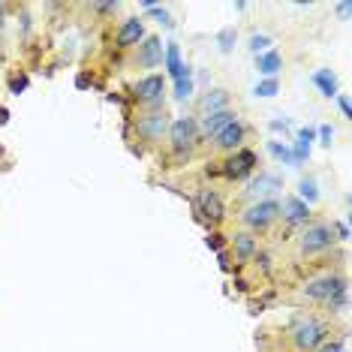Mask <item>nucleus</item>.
I'll return each instance as SVG.
<instances>
[{
  "mask_svg": "<svg viewBox=\"0 0 352 352\" xmlns=\"http://www.w3.org/2000/svg\"><path fill=\"white\" fill-rule=\"evenodd\" d=\"M271 45H274V40H271L268 34H253V36L247 40V49L253 51V55H265V51L271 49Z\"/></svg>",
  "mask_w": 352,
  "mask_h": 352,
  "instance_id": "obj_26",
  "label": "nucleus"
},
{
  "mask_svg": "<svg viewBox=\"0 0 352 352\" xmlns=\"http://www.w3.org/2000/svg\"><path fill=\"white\" fill-rule=\"evenodd\" d=\"M334 99H338V109H340V114H343V118H352V109H349V97H347V94H338Z\"/></svg>",
  "mask_w": 352,
  "mask_h": 352,
  "instance_id": "obj_33",
  "label": "nucleus"
},
{
  "mask_svg": "<svg viewBox=\"0 0 352 352\" xmlns=\"http://www.w3.org/2000/svg\"><path fill=\"white\" fill-rule=\"evenodd\" d=\"M283 190V178L277 172H259L253 175V181L247 184V196L253 202H265V199H274Z\"/></svg>",
  "mask_w": 352,
  "mask_h": 352,
  "instance_id": "obj_10",
  "label": "nucleus"
},
{
  "mask_svg": "<svg viewBox=\"0 0 352 352\" xmlns=\"http://www.w3.org/2000/svg\"><path fill=\"white\" fill-rule=\"evenodd\" d=\"M136 64L142 70H154V66L163 64V40L160 36H144V40L136 45Z\"/></svg>",
  "mask_w": 352,
  "mask_h": 352,
  "instance_id": "obj_13",
  "label": "nucleus"
},
{
  "mask_svg": "<svg viewBox=\"0 0 352 352\" xmlns=\"http://www.w3.org/2000/svg\"><path fill=\"white\" fill-rule=\"evenodd\" d=\"M280 90V79H262L253 85V97H274Z\"/></svg>",
  "mask_w": 352,
  "mask_h": 352,
  "instance_id": "obj_27",
  "label": "nucleus"
},
{
  "mask_svg": "<svg viewBox=\"0 0 352 352\" xmlns=\"http://www.w3.org/2000/svg\"><path fill=\"white\" fill-rule=\"evenodd\" d=\"M232 121H238V114L232 109H223V112H211V114H202V121H199V139L205 142H214L223 129L232 124Z\"/></svg>",
  "mask_w": 352,
  "mask_h": 352,
  "instance_id": "obj_11",
  "label": "nucleus"
},
{
  "mask_svg": "<svg viewBox=\"0 0 352 352\" xmlns=\"http://www.w3.org/2000/svg\"><path fill=\"white\" fill-rule=\"evenodd\" d=\"M166 139H169L172 151L178 157H190V154H193V148L199 144V121L187 118V114H184V118H175Z\"/></svg>",
  "mask_w": 352,
  "mask_h": 352,
  "instance_id": "obj_6",
  "label": "nucleus"
},
{
  "mask_svg": "<svg viewBox=\"0 0 352 352\" xmlns=\"http://www.w3.org/2000/svg\"><path fill=\"white\" fill-rule=\"evenodd\" d=\"M27 85H30V75L27 73H12L10 75V94H15V97L25 94Z\"/></svg>",
  "mask_w": 352,
  "mask_h": 352,
  "instance_id": "obj_28",
  "label": "nucleus"
},
{
  "mask_svg": "<svg viewBox=\"0 0 352 352\" xmlns=\"http://www.w3.org/2000/svg\"><path fill=\"white\" fill-rule=\"evenodd\" d=\"M334 232H338V241H347V238H349V226L343 223V220H338V223H334Z\"/></svg>",
  "mask_w": 352,
  "mask_h": 352,
  "instance_id": "obj_35",
  "label": "nucleus"
},
{
  "mask_svg": "<svg viewBox=\"0 0 352 352\" xmlns=\"http://www.w3.org/2000/svg\"><path fill=\"white\" fill-rule=\"evenodd\" d=\"M331 338V328L316 316H295L289 325V343L295 347V352H316L323 343Z\"/></svg>",
  "mask_w": 352,
  "mask_h": 352,
  "instance_id": "obj_2",
  "label": "nucleus"
},
{
  "mask_svg": "<svg viewBox=\"0 0 352 352\" xmlns=\"http://www.w3.org/2000/svg\"><path fill=\"white\" fill-rule=\"evenodd\" d=\"M280 220V202L277 199H265V202H253V205H247L241 214V223L247 232H268L274 223Z\"/></svg>",
  "mask_w": 352,
  "mask_h": 352,
  "instance_id": "obj_4",
  "label": "nucleus"
},
{
  "mask_svg": "<svg viewBox=\"0 0 352 352\" xmlns=\"http://www.w3.org/2000/svg\"><path fill=\"white\" fill-rule=\"evenodd\" d=\"M154 18H157V25L160 27H166V30H172L175 27V21H172V15H169V10H166V6H154Z\"/></svg>",
  "mask_w": 352,
  "mask_h": 352,
  "instance_id": "obj_30",
  "label": "nucleus"
},
{
  "mask_svg": "<svg viewBox=\"0 0 352 352\" xmlns=\"http://www.w3.org/2000/svg\"><path fill=\"white\" fill-rule=\"evenodd\" d=\"M256 166H259V157H256V151H250V148H238L235 154H229L223 163H220V175H223L226 181H247V178H253L256 175Z\"/></svg>",
  "mask_w": 352,
  "mask_h": 352,
  "instance_id": "obj_7",
  "label": "nucleus"
},
{
  "mask_svg": "<svg viewBox=\"0 0 352 352\" xmlns=\"http://www.w3.org/2000/svg\"><path fill=\"white\" fill-rule=\"evenodd\" d=\"M271 129H274V133H286V129H289V121L274 118V121H271Z\"/></svg>",
  "mask_w": 352,
  "mask_h": 352,
  "instance_id": "obj_37",
  "label": "nucleus"
},
{
  "mask_svg": "<svg viewBox=\"0 0 352 352\" xmlns=\"http://www.w3.org/2000/svg\"><path fill=\"white\" fill-rule=\"evenodd\" d=\"M235 40H238V30H235V27H223L217 34V49L223 51V55H229V51L235 49Z\"/></svg>",
  "mask_w": 352,
  "mask_h": 352,
  "instance_id": "obj_25",
  "label": "nucleus"
},
{
  "mask_svg": "<svg viewBox=\"0 0 352 352\" xmlns=\"http://www.w3.org/2000/svg\"><path fill=\"white\" fill-rule=\"evenodd\" d=\"M144 21L139 15H133V18H124L118 27V34H114V42H118V49H136L142 40H144Z\"/></svg>",
  "mask_w": 352,
  "mask_h": 352,
  "instance_id": "obj_14",
  "label": "nucleus"
},
{
  "mask_svg": "<svg viewBox=\"0 0 352 352\" xmlns=\"http://www.w3.org/2000/svg\"><path fill=\"white\" fill-rule=\"evenodd\" d=\"M334 244H338V232H334V223H325V220L307 223L301 229V235H298V250H301L304 256L325 253V250H331Z\"/></svg>",
  "mask_w": 352,
  "mask_h": 352,
  "instance_id": "obj_3",
  "label": "nucleus"
},
{
  "mask_svg": "<svg viewBox=\"0 0 352 352\" xmlns=\"http://www.w3.org/2000/svg\"><path fill=\"white\" fill-rule=\"evenodd\" d=\"M199 109H202V114L229 109V90L226 88H208L202 94V99H199Z\"/></svg>",
  "mask_w": 352,
  "mask_h": 352,
  "instance_id": "obj_17",
  "label": "nucleus"
},
{
  "mask_svg": "<svg viewBox=\"0 0 352 352\" xmlns=\"http://www.w3.org/2000/svg\"><path fill=\"white\" fill-rule=\"evenodd\" d=\"M229 247H232L238 262H250V259H256V253H259V238L244 229V232H235L232 238H229Z\"/></svg>",
  "mask_w": 352,
  "mask_h": 352,
  "instance_id": "obj_15",
  "label": "nucleus"
},
{
  "mask_svg": "<svg viewBox=\"0 0 352 352\" xmlns=\"http://www.w3.org/2000/svg\"><path fill=\"white\" fill-rule=\"evenodd\" d=\"M90 81H94V79H90V75H88V73H79V75H75V88H79V90H85V88H90Z\"/></svg>",
  "mask_w": 352,
  "mask_h": 352,
  "instance_id": "obj_36",
  "label": "nucleus"
},
{
  "mask_svg": "<svg viewBox=\"0 0 352 352\" xmlns=\"http://www.w3.org/2000/svg\"><path fill=\"white\" fill-rule=\"evenodd\" d=\"M244 136H247V127L241 124V121H232L223 133L214 139V144H217V151H226V154H235L238 148H244Z\"/></svg>",
  "mask_w": 352,
  "mask_h": 352,
  "instance_id": "obj_16",
  "label": "nucleus"
},
{
  "mask_svg": "<svg viewBox=\"0 0 352 352\" xmlns=\"http://www.w3.org/2000/svg\"><path fill=\"white\" fill-rule=\"evenodd\" d=\"M280 220L292 229H304L310 223V205H304L298 196H286L280 202Z\"/></svg>",
  "mask_w": 352,
  "mask_h": 352,
  "instance_id": "obj_12",
  "label": "nucleus"
},
{
  "mask_svg": "<svg viewBox=\"0 0 352 352\" xmlns=\"http://www.w3.org/2000/svg\"><path fill=\"white\" fill-rule=\"evenodd\" d=\"M163 97H166V75L151 73L139 79L133 85V99L139 105H148V109H163Z\"/></svg>",
  "mask_w": 352,
  "mask_h": 352,
  "instance_id": "obj_8",
  "label": "nucleus"
},
{
  "mask_svg": "<svg viewBox=\"0 0 352 352\" xmlns=\"http://www.w3.org/2000/svg\"><path fill=\"white\" fill-rule=\"evenodd\" d=\"M298 199H301L304 205H316L319 202V184H316V178H301V181H298Z\"/></svg>",
  "mask_w": 352,
  "mask_h": 352,
  "instance_id": "obj_23",
  "label": "nucleus"
},
{
  "mask_svg": "<svg viewBox=\"0 0 352 352\" xmlns=\"http://www.w3.org/2000/svg\"><path fill=\"white\" fill-rule=\"evenodd\" d=\"M343 347H347V343L343 340H325L323 347H319L316 352H343Z\"/></svg>",
  "mask_w": 352,
  "mask_h": 352,
  "instance_id": "obj_34",
  "label": "nucleus"
},
{
  "mask_svg": "<svg viewBox=\"0 0 352 352\" xmlns=\"http://www.w3.org/2000/svg\"><path fill=\"white\" fill-rule=\"evenodd\" d=\"M205 244H208V250H214V253H220V250L226 247V235H220L217 229H211L208 238H205Z\"/></svg>",
  "mask_w": 352,
  "mask_h": 352,
  "instance_id": "obj_29",
  "label": "nucleus"
},
{
  "mask_svg": "<svg viewBox=\"0 0 352 352\" xmlns=\"http://www.w3.org/2000/svg\"><path fill=\"white\" fill-rule=\"evenodd\" d=\"M217 262H220V268H223V271H229V268H232V262H229V253H226V250H220V253H217Z\"/></svg>",
  "mask_w": 352,
  "mask_h": 352,
  "instance_id": "obj_38",
  "label": "nucleus"
},
{
  "mask_svg": "<svg viewBox=\"0 0 352 352\" xmlns=\"http://www.w3.org/2000/svg\"><path fill=\"white\" fill-rule=\"evenodd\" d=\"M190 64H184V58H181V45L178 42H166V49H163V70L169 79H178V75L187 70Z\"/></svg>",
  "mask_w": 352,
  "mask_h": 352,
  "instance_id": "obj_18",
  "label": "nucleus"
},
{
  "mask_svg": "<svg viewBox=\"0 0 352 352\" xmlns=\"http://www.w3.org/2000/svg\"><path fill=\"white\" fill-rule=\"evenodd\" d=\"M268 154H271L274 160H280V163H286V166H295V160H292V148H289L286 142H268Z\"/></svg>",
  "mask_w": 352,
  "mask_h": 352,
  "instance_id": "obj_24",
  "label": "nucleus"
},
{
  "mask_svg": "<svg viewBox=\"0 0 352 352\" xmlns=\"http://www.w3.org/2000/svg\"><path fill=\"white\" fill-rule=\"evenodd\" d=\"M3 15H6V3H0V27L6 25V18H3Z\"/></svg>",
  "mask_w": 352,
  "mask_h": 352,
  "instance_id": "obj_41",
  "label": "nucleus"
},
{
  "mask_svg": "<svg viewBox=\"0 0 352 352\" xmlns=\"http://www.w3.org/2000/svg\"><path fill=\"white\" fill-rule=\"evenodd\" d=\"M256 70H259V75H265V79H277V73L283 70L280 51L268 49L265 55H256Z\"/></svg>",
  "mask_w": 352,
  "mask_h": 352,
  "instance_id": "obj_20",
  "label": "nucleus"
},
{
  "mask_svg": "<svg viewBox=\"0 0 352 352\" xmlns=\"http://www.w3.org/2000/svg\"><path fill=\"white\" fill-rule=\"evenodd\" d=\"M196 214L211 226L223 223L226 220V205H223V199L217 196V190H199L196 193Z\"/></svg>",
  "mask_w": 352,
  "mask_h": 352,
  "instance_id": "obj_9",
  "label": "nucleus"
},
{
  "mask_svg": "<svg viewBox=\"0 0 352 352\" xmlns=\"http://www.w3.org/2000/svg\"><path fill=\"white\" fill-rule=\"evenodd\" d=\"M193 88H196L193 85V70L187 66V70L175 79V99H181V103H184V99H190V97H193Z\"/></svg>",
  "mask_w": 352,
  "mask_h": 352,
  "instance_id": "obj_22",
  "label": "nucleus"
},
{
  "mask_svg": "<svg viewBox=\"0 0 352 352\" xmlns=\"http://www.w3.org/2000/svg\"><path fill=\"white\" fill-rule=\"evenodd\" d=\"M316 136H319V142H323L325 148H331V142H334V129H331V127L323 124V127L316 129Z\"/></svg>",
  "mask_w": 352,
  "mask_h": 352,
  "instance_id": "obj_31",
  "label": "nucleus"
},
{
  "mask_svg": "<svg viewBox=\"0 0 352 352\" xmlns=\"http://www.w3.org/2000/svg\"><path fill=\"white\" fill-rule=\"evenodd\" d=\"M301 295L310 298V301L325 304L328 310L340 313V310H347L349 283H347V277H340V274H323V277H313V280L304 283Z\"/></svg>",
  "mask_w": 352,
  "mask_h": 352,
  "instance_id": "obj_1",
  "label": "nucleus"
},
{
  "mask_svg": "<svg viewBox=\"0 0 352 352\" xmlns=\"http://www.w3.org/2000/svg\"><path fill=\"white\" fill-rule=\"evenodd\" d=\"M169 127H172V114L166 109H148L144 114L136 118V136L148 144H160L169 136Z\"/></svg>",
  "mask_w": 352,
  "mask_h": 352,
  "instance_id": "obj_5",
  "label": "nucleus"
},
{
  "mask_svg": "<svg viewBox=\"0 0 352 352\" xmlns=\"http://www.w3.org/2000/svg\"><path fill=\"white\" fill-rule=\"evenodd\" d=\"M90 10H97V12H118L121 3H118V0H109V3H90Z\"/></svg>",
  "mask_w": 352,
  "mask_h": 352,
  "instance_id": "obj_32",
  "label": "nucleus"
},
{
  "mask_svg": "<svg viewBox=\"0 0 352 352\" xmlns=\"http://www.w3.org/2000/svg\"><path fill=\"white\" fill-rule=\"evenodd\" d=\"M10 124V109H3V105H0V127H6Z\"/></svg>",
  "mask_w": 352,
  "mask_h": 352,
  "instance_id": "obj_39",
  "label": "nucleus"
},
{
  "mask_svg": "<svg viewBox=\"0 0 352 352\" xmlns=\"http://www.w3.org/2000/svg\"><path fill=\"white\" fill-rule=\"evenodd\" d=\"M349 10H352V3H338V12L340 15H349Z\"/></svg>",
  "mask_w": 352,
  "mask_h": 352,
  "instance_id": "obj_40",
  "label": "nucleus"
},
{
  "mask_svg": "<svg viewBox=\"0 0 352 352\" xmlns=\"http://www.w3.org/2000/svg\"><path fill=\"white\" fill-rule=\"evenodd\" d=\"M313 142H316V129H310V127H301V129H298V142H295V148H292L295 166H304V163H307Z\"/></svg>",
  "mask_w": 352,
  "mask_h": 352,
  "instance_id": "obj_19",
  "label": "nucleus"
},
{
  "mask_svg": "<svg viewBox=\"0 0 352 352\" xmlns=\"http://www.w3.org/2000/svg\"><path fill=\"white\" fill-rule=\"evenodd\" d=\"M313 85H316L319 94L328 97V99L338 97V75H334L331 70H316L313 73Z\"/></svg>",
  "mask_w": 352,
  "mask_h": 352,
  "instance_id": "obj_21",
  "label": "nucleus"
}]
</instances>
